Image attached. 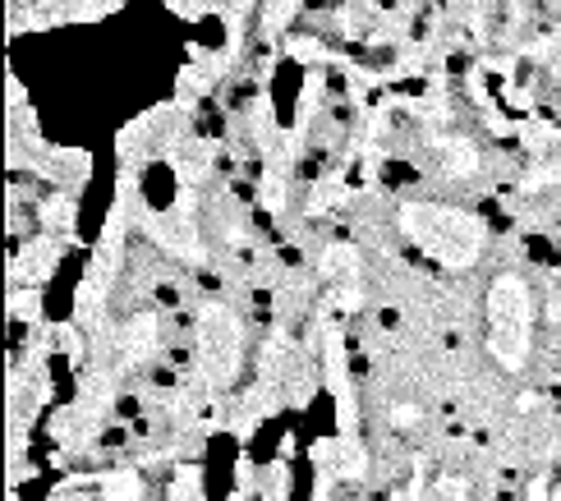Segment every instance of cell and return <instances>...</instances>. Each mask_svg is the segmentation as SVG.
<instances>
[{
  "label": "cell",
  "instance_id": "1",
  "mask_svg": "<svg viewBox=\"0 0 561 501\" xmlns=\"http://www.w3.org/2000/svg\"><path fill=\"white\" fill-rule=\"evenodd\" d=\"M401 230L424 253L428 267L447 272H470L483 262L493 244V221L479 207H447V203H401Z\"/></svg>",
  "mask_w": 561,
  "mask_h": 501
},
{
  "label": "cell",
  "instance_id": "2",
  "mask_svg": "<svg viewBox=\"0 0 561 501\" xmlns=\"http://www.w3.org/2000/svg\"><path fill=\"white\" fill-rule=\"evenodd\" d=\"M483 318H488V354H493V360H497L506 373L520 377V373L529 368L534 327H539V304H534L529 276H525V272L497 276L493 291H488Z\"/></svg>",
  "mask_w": 561,
  "mask_h": 501
},
{
  "label": "cell",
  "instance_id": "3",
  "mask_svg": "<svg viewBox=\"0 0 561 501\" xmlns=\"http://www.w3.org/2000/svg\"><path fill=\"white\" fill-rule=\"evenodd\" d=\"M198 115L203 111L180 106L175 98L144 111V115H134V121L115 134V157H121L125 171H148L157 161H171V152L180 143L198 134Z\"/></svg>",
  "mask_w": 561,
  "mask_h": 501
},
{
  "label": "cell",
  "instance_id": "4",
  "mask_svg": "<svg viewBox=\"0 0 561 501\" xmlns=\"http://www.w3.org/2000/svg\"><path fill=\"white\" fill-rule=\"evenodd\" d=\"M69 249H79L75 240H60V235H33V240L14 244L10 240V291H46V281L60 272V262Z\"/></svg>",
  "mask_w": 561,
  "mask_h": 501
},
{
  "label": "cell",
  "instance_id": "5",
  "mask_svg": "<svg viewBox=\"0 0 561 501\" xmlns=\"http://www.w3.org/2000/svg\"><path fill=\"white\" fill-rule=\"evenodd\" d=\"M37 180H46L51 189H60V194H83L88 189V180H92V157L83 152V148H46V157L37 161V171H33Z\"/></svg>",
  "mask_w": 561,
  "mask_h": 501
},
{
  "label": "cell",
  "instance_id": "6",
  "mask_svg": "<svg viewBox=\"0 0 561 501\" xmlns=\"http://www.w3.org/2000/svg\"><path fill=\"white\" fill-rule=\"evenodd\" d=\"M280 56L286 60H299L304 69H336L341 65V46H332V42H322V37H313V33H290L286 42H280Z\"/></svg>",
  "mask_w": 561,
  "mask_h": 501
},
{
  "label": "cell",
  "instance_id": "7",
  "mask_svg": "<svg viewBox=\"0 0 561 501\" xmlns=\"http://www.w3.org/2000/svg\"><path fill=\"white\" fill-rule=\"evenodd\" d=\"M10 322H19V327H42L46 322V314H42V291H10Z\"/></svg>",
  "mask_w": 561,
  "mask_h": 501
},
{
  "label": "cell",
  "instance_id": "8",
  "mask_svg": "<svg viewBox=\"0 0 561 501\" xmlns=\"http://www.w3.org/2000/svg\"><path fill=\"white\" fill-rule=\"evenodd\" d=\"M14 106H28V92H23L19 75H5V111H14Z\"/></svg>",
  "mask_w": 561,
  "mask_h": 501
}]
</instances>
